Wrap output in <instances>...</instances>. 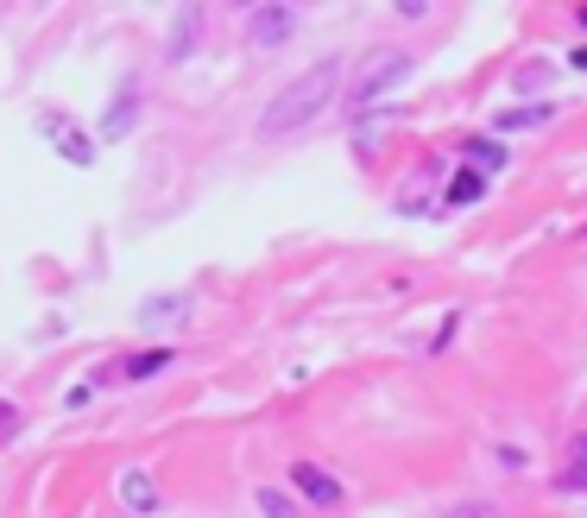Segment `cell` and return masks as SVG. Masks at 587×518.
<instances>
[{
	"mask_svg": "<svg viewBox=\"0 0 587 518\" xmlns=\"http://www.w3.org/2000/svg\"><path fill=\"white\" fill-rule=\"evenodd\" d=\"M335 82H341V64H309L291 89H279V102L266 108L259 133H266V139H279V133H297L304 121H316V114L335 102Z\"/></svg>",
	"mask_w": 587,
	"mask_h": 518,
	"instance_id": "cell-1",
	"label": "cell"
},
{
	"mask_svg": "<svg viewBox=\"0 0 587 518\" xmlns=\"http://www.w3.org/2000/svg\"><path fill=\"white\" fill-rule=\"evenodd\" d=\"M398 77H410V57H405V52L380 57V64H373V70H366V77L354 82V108H366V102H373V95H380V89H392V82H398Z\"/></svg>",
	"mask_w": 587,
	"mask_h": 518,
	"instance_id": "cell-2",
	"label": "cell"
},
{
	"mask_svg": "<svg viewBox=\"0 0 587 518\" xmlns=\"http://www.w3.org/2000/svg\"><path fill=\"white\" fill-rule=\"evenodd\" d=\"M291 32H297V20H291L284 7H259L253 20H247V38H253L259 52H266V45H284Z\"/></svg>",
	"mask_w": 587,
	"mask_h": 518,
	"instance_id": "cell-3",
	"label": "cell"
},
{
	"mask_svg": "<svg viewBox=\"0 0 587 518\" xmlns=\"http://www.w3.org/2000/svg\"><path fill=\"white\" fill-rule=\"evenodd\" d=\"M291 474H297V487H304L316 506H341V487H335V474H323V468H309V462H297Z\"/></svg>",
	"mask_w": 587,
	"mask_h": 518,
	"instance_id": "cell-4",
	"label": "cell"
},
{
	"mask_svg": "<svg viewBox=\"0 0 587 518\" xmlns=\"http://www.w3.org/2000/svg\"><path fill=\"white\" fill-rule=\"evenodd\" d=\"M52 133H57V146H64V158H70V165H89V158H95V146H89L82 133H70L64 121H52Z\"/></svg>",
	"mask_w": 587,
	"mask_h": 518,
	"instance_id": "cell-5",
	"label": "cell"
},
{
	"mask_svg": "<svg viewBox=\"0 0 587 518\" xmlns=\"http://www.w3.org/2000/svg\"><path fill=\"white\" fill-rule=\"evenodd\" d=\"M562 487H568V493H582V487H587V437L568 449V462H562Z\"/></svg>",
	"mask_w": 587,
	"mask_h": 518,
	"instance_id": "cell-6",
	"label": "cell"
},
{
	"mask_svg": "<svg viewBox=\"0 0 587 518\" xmlns=\"http://www.w3.org/2000/svg\"><path fill=\"white\" fill-rule=\"evenodd\" d=\"M121 493H127L133 513H153V481H146V474H127V481H121Z\"/></svg>",
	"mask_w": 587,
	"mask_h": 518,
	"instance_id": "cell-7",
	"label": "cell"
},
{
	"mask_svg": "<svg viewBox=\"0 0 587 518\" xmlns=\"http://www.w3.org/2000/svg\"><path fill=\"white\" fill-rule=\"evenodd\" d=\"M467 165H474V171H499V165H506V153H499L493 139H474V146H467Z\"/></svg>",
	"mask_w": 587,
	"mask_h": 518,
	"instance_id": "cell-8",
	"label": "cell"
},
{
	"mask_svg": "<svg viewBox=\"0 0 587 518\" xmlns=\"http://www.w3.org/2000/svg\"><path fill=\"white\" fill-rule=\"evenodd\" d=\"M481 196V171H461L455 183H449V203H474Z\"/></svg>",
	"mask_w": 587,
	"mask_h": 518,
	"instance_id": "cell-9",
	"label": "cell"
},
{
	"mask_svg": "<svg viewBox=\"0 0 587 518\" xmlns=\"http://www.w3.org/2000/svg\"><path fill=\"white\" fill-rule=\"evenodd\" d=\"M165 361H171V354H158V348H153V354H139V361H127V373H133V380H146V373H158Z\"/></svg>",
	"mask_w": 587,
	"mask_h": 518,
	"instance_id": "cell-10",
	"label": "cell"
},
{
	"mask_svg": "<svg viewBox=\"0 0 587 518\" xmlns=\"http://www.w3.org/2000/svg\"><path fill=\"white\" fill-rule=\"evenodd\" d=\"M259 506H266V518H291V513H297L284 493H259Z\"/></svg>",
	"mask_w": 587,
	"mask_h": 518,
	"instance_id": "cell-11",
	"label": "cell"
},
{
	"mask_svg": "<svg viewBox=\"0 0 587 518\" xmlns=\"http://www.w3.org/2000/svg\"><path fill=\"white\" fill-rule=\"evenodd\" d=\"M127 102H133V95H121V108L108 114V133H127V121H133V114H139V108H127Z\"/></svg>",
	"mask_w": 587,
	"mask_h": 518,
	"instance_id": "cell-12",
	"label": "cell"
},
{
	"mask_svg": "<svg viewBox=\"0 0 587 518\" xmlns=\"http://www.w3.org/2000/svg\"><path fill=\"white\" fill-rule=\"evenodd\" d=\"M537 121H543V108H511L506 114V127H537Z\"/></svg>",
	"mask_w": 587,
	"mask_h": 518,
	"instance_id": "cell-13",
	"label": "cell"
},
{
	"mask_svg": "<svg viewBox=\"0 0 587 518\" xmlns=\"http://www.w3.org/2000/svg\"><path fill=\"white\" fill-rule=\"evenodd\" d=\"M575 70H587V52H575Z\"/></svg>",
	"mask_w": 587,
	"mask_h": 518,
	"instance_id": "cell-14",
	"label": "cell"
}]
</instances>
